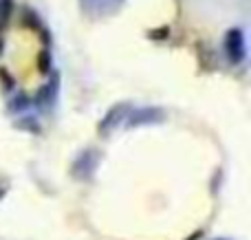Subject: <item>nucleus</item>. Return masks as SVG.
Returning <instances> with one entry per match:
<instances>
[{"mask_svg":"<svg viewBox=\"0 0 251 240\" xmlns=\"http://www.w3.org/2000/svg\"><path fill=\"white\" fill-rule=\"evenodd\" d=\"M165 119V110L156 108V106H150V108H139L126 115V126L128 128H137V126H148V123H159Z\"/></svg>","mask_w":251,"mask_h":240,"instance_id":"f257e3e1","label":"nucleus"},{"mask_svg":"<svg viewBox=\"0 0 251 240\" xmlns=\"http://www.w3.org/2000/svg\"><path fill=\"white\" fill-rule=\"evenodd\" d=\"M225 51L231 64H240L247 57V48H245V35L240 29H229L225 35Z\"/></svg>","mask_w":251,"mask_h":240,"instance_id":"f03ea898","label":"nucleus"},{"mask_svg":"<svg viewBox=\"0 0 251 240\" xmlns=\"http://www.w3.org/2000/svg\"><path fill=\"white\" fill-rule=\"evenodd\" d=\"M130 113V104H115L113 108L108 110V113L104 115V119L100 121V126H97V130H100V137H108V132H113L115 128L119 126V123L126 119V115Z\"/></svg>","mask_w":251,"mask_h":240,"instance_id":"7ed1b4c3","label":"nucleus"},{"mask_svg":"<svg viewBox=\"0 0 251 240\" xmlns=\"http://www.w3.org/2000/svg\"><path fill=\"white\" fill-rule=\"evenodd\" d=\"M97 161H100V152H97V150H86V152H82L73 161L71 174H73L75 179H88V176L95 172Z\"/></svg>","mask_w":251,"mask_h":240,"instance_id":"20e7f679","label":"nucleus"},{"mask_svg":"<svg viewBox=\"0 0 251 240\" xmlns=\"http://www.w3.org/2000/svg\"><path fill=\"white\" fill-rule=\"evenodd\" d=\"M55 95H57V75H53L47 86L38 88V93H35V104H38L40 108H49V106L55 101Z\"/></svg>","mask_w":251,"mask_h":240,"instance_id":"39448f33","label":"nucleus"},{"mask_svg":"<svg viewBox=\"0 0 251 240\" xmlns=\"http://www.w3.org/2000/svg\"><path fill=\"white\" fill-rule=\"evenodd\" d=\"M29 106H31V97L26 95V93H18V95H13L11 101H9V110H11L13 115L25 113Z\"/></svg>","mask_w":251,"mask_h":240,"instance_id":"423d86ee","label":"nucleus"},{"mask_svg":"<svg viewBox=\"0 0 251 240\" xmlns=\"http://www.w3.org/2000/svg\"><path fill=\"white\" fill-rule=\"evenodd\" d=\"M11 11H13V0H0V26L7 24Z\"/></svg>","mask_w":251,"mask_h":240,"instance_id":"0eeeda50","label":"nucleus"},{"mask_svg":"<svg viewBox=\"0 0 251 240\" xmlns=\"http://www.w3.org/2000/svg\"><path fill=\"white\" fill-rule=\"evenodd\" d=\"M22 24H26V26H31V29H42V24H40V20L35 18V13L33 11H29V9H25L22 11Z\"/></svg>","mask_w":251,"mask_h":240,"instance_id":"6e6552de","label":"nucleus"},{"mask_svg":"<svg viewBox=\"0 0 251 240\" xmlns=\"http://www.w3.org/2000/svg\"><path fill=\"white\" fill-rule=\"evenodd\" d=\"M38 71L40 73H49L51 71V53L49 51L38 53Z\"/></svg>","mask_w":251,"mask_h":240,"instance_id":"1a4fd4ad","label":"nucleus"},{"mask_svg":"<svg viewBox=\"0 0 251 240\" xmlns=\"http://www.w3.org/2000/svg\"><path fill=\"white\" fill-rule=\"evenodd\" d=\"M16 126L18 128H26V130L33 132V135H38V132H40L38 121H35V119H31V117H25V119H20V121H16Z\"/></svg>","mask_w":251,"mask_h":240,"instance_id":"9d476101","label":"nucleus"},{"mask_svg":"<svg viewBox=\"0 0 251 240\" xmlns=\"http://www.w3.org/2000/svg\"><path fill=\"white\" fill-rule=\"evenodd\" d=\"M168 33H170V31H168V26H159V29H152L148 35H150V40H154V42H159V40H165V38H168Z\"/></svg>","mask_w":251,"mask_h":240,"instance_id":"9b49d317","label":"nucleus"},{"mask_svg":"<svg viewBox=\"0 0 251 240\" xmlns=\"http://www.w3.org/2000/svg\"><path fill=\"white\" fill-rule=\"evenodd\" d=\"M0 82H2L4 91H11V88H13V79H11V75H9L4 69H0Z\"/></svg>","mask_w":251,"mask_h":240,"instance_id":"f8f14e48","label":"nucleus"},{"mask_svg":"<svg viewBox=\"0 0 251 240\" xmlns=\"http://www.w3.org/2000/svg\"><path fill=\"white\" fill-rule=\"evenodd\" d=\"M201 236H203V232H194V234H192V236L187 238V240H199Z\"/></svg>","mask_w":251,"mask_h":240,"instance_id":"ddd939ff","label":"nucleus"},{"mask_svg":"<svg viewBox=\"0 0 251 240\" xmlns=\"http://www.w3.org/2000/svg\"><path fill=\"white\" fill-rule=\"evenodd\" d=\"M0 53H2V40H0Z\"/></svg>","mask_w":251,"mask_h":240,"instance_id":"4468645a","label":"nucleus"},{"mask_svg":"<svg viewBox=\"0 0 251 240\" xmlns=\"http://www.w3.org/2000/svg\"><path fill=\"white\" fill-rule=\"evenodd\" d=\"M216 240H229V238H216Z\"/></svg>","mask_w":251,"mask_h":240,"instance_id":"2eb2a0df","label":"nucleus"},{"mask_svg":"<svg viewBox=\"0 0 251 240\" xmlns=\"http://www.w3.org/2000/svg\"><path fill=\"white\" fill-rule=\"evenodd\" d=\"M2 194H4V192H2V190H0V198H2Z\"/></svg>","mask_w":251,"mask_h":240,"instance_id":"dca6fc26","label":"nucleus"}]
</instances>
